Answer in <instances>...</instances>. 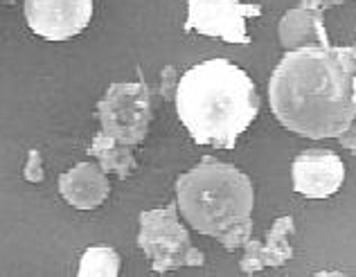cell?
Instances as JSON below:
<instances>
[{
	"instance_id": "19",
	"label": "cell",
	"mask_w": 356,
	"mask_h": 277,
	"mask_svg": "<svg viewBox=\"0 0 356 277\" xmlns=\"http://www.w3.org/2000/svg\"><path fill=\"white\" fill-rule=\"evenodd\" d=\"M312 277H345V275H341V273H327V271H321V273H316V275H312Z\"/></svg>"
},
{
	"instance_id": "13",
	"label": "cell",
	"mask_w": 356,
	"mask_h": 277,
	"mask_svg": "<svg viewBox=\"0 0 356 277\" xmlns=\"http://www.w3.org/2000/svg\"><path fill=\"white\" fill-rule=\"evenodd\" d=\"M120 255L113 246H90L79 260L77 277H120Z\"/></svg>"
},
{
	"instance_id": "21",
	"label": "cell",
	"mask_w": 356,
	"mask_h": 277,
	"mask_svg": "<svg viewBox=\"0 0 356 277\" xmlns=\"http://www.w3.org/2000/svg\"><path fill=\"white\" fill-rule=\"evenodd\" d=\"M354 54H356V45H354Z\"/></svg>"
},
{
	"instance_id": "10",
	"label": "cell",
	"mask_w": 356,
	"mask_h": 277,
	"mask_svg": "<svg viewBox=\"0 0 356 277\" xmlns=\"http://www.w3.org/2000/svg\"><path fill=\"white\" fill-rule=\"evenodd\" d=\"M277 34L282 48L289 52L300 48H332L325 32L323 12L307 5L289 9L277 25Z\"/></svg>"
},
{
	"instance_id": "11",
	"label": "cell",
	"mask_w": 356,
	"mask_h": 277,
	"mask_svg": "<svg viewBox=\"0 0 356 277\" xmlns=\"http://www.w3.org/2000/svg\"><path fill=\"white\" fill-rule=\"evenodd\" d=\"M88 156H97L99 167L106 174H118L120 178H129L136 171L138 162L131 153V146L118 144L113 137L106 135L104 131H99L92 140Z\"/></svg>"
},
{
	"instance_id": "20",
	"label": "cell",
	"mask_w": 356,
	"mask_h": 277,
	"mask_svg": "<svg viewBox=\"0 0 356 277\" xmlns=\"http://www.w3.org/2000/svg\"><path fill=\"white\" fill-rule=\"evenodd\" d=\"M354 101H356V77H354Z\"/></svg>"
},
{
	"instance_id": "16",
	"label": "cell",
	"mask_w": 356,
	"mask_h": 277,
	"mask_svg": "<svg viewBox=\"0 0 356 277\" xmlns=\"http://www.w3.org/2000/svg\"><path fill=\"white\" fill-rule=\"evenodd\" d=\"M174 84H176V72H174V68L167 66L163 70V86H161V95L165 99H174L176 90H178V88H174Z\"/></svg>"
},
{
	"instance_id": "1",
	"label": "cell",
	"mask_w": 356,
	"mask_h": 277,
	"mask_svg": "<svg viewBox=\"0 0 356 277\" xmlns=\"http://www.w3.org/2000/svg\"><path fill=\"white\" fill-rule=\"evenodd\" d=\"M354 48H300L286 52L268 81L277 122L298 135L341 137L356 117Z\"/></svg>"
},
{
	"instance_id": "12",
	"label": "cell",
	"mask_w": 356,
	"mask_h": 277,
	"mask_svg": "<svg viewBox=\"0 0 356 277\" xmlns=\"http://www.w3.org/2000/svg\"><path fill=\"white\" fill-rule=\"evenodd\" d=\"M296 224L291 217H280L275 224L270 226L266 244H264V255H266V266L268 269H280L293 257V248L289 244V237L293 235Z\"/></svg>"
},
{
	"instance_id": "18",
	"label": "cell",
	"mask_w": 356,
	"mask_h": 277,
	"mask_svg": "<svg viewBox=\"0 0 356 277\" xmlns=\"http://www.w3.org/2000/svg\"><path fill=\"white\" fill-rule=\"evenodd\" d=\"M341 3H348V0H302V5L307 7H314V9H327V7H332V5H341Z\"/></svg>"
},
{
	"instance_id": "6",
	"label": "cell",
	"mask_w": 356,
	"mask_h": 277,
	"mask_svg": "<svg viewBox=\"0 0 356 277\" xmlns=\"http://www.w3.org/2000/svg\"><path fill=\"white\" fill-rule=\"evenodd\" d=\"M259 14V5H243L239 0H187L185 32L217 36L228 43H250L246 18Z\"/></svg>"
},
{
	"instance_id": "15",
	"label": "cell",
	"mask_w": 356,
	"mask_h": 277,
	"mask_svg": "<svg viewBox=\"0 0 356 277\" xmlns=\"http://www.w3.org/2000/svg\"><path fill=\"white\" fill-rule=\"evenodd\" d=\"M23 176L27 183H41L43 181V160H41V153L36 149H32L30 153H27Z\"/></svg>"
},
{
	"instance_id": "7",
	"label": "cell",
	"mask_w": 356,
	"mask_h": 277,
	"mask_svg": "<svg viewBox=\"0 0 356 277\" xmlns=\"http://www.w3.org/2000/svg\"><path fill=\"white\" fill-rule=\"evenodd\" d=\"M30 30L48 41H68L81 34L92 18V0H25Z\"/></svg>"
},
{
	"instance_id": "3",
	"label": "cell",
	"mask_w": 356,
	"mask_h": 277,
	"mask_svg": "<svg viewBox=\"0 0 356 277\" xmlns=\"http://www.w3.org/2000/svg\"><path fill=\"white\" fill-rule=\"evenodd\" d=\"M176 205L187 226L199 235L214 237L226 251L250 242L252 194L250 178L235 165L203 158L176 181Z\"/></svg>"
},
{
	"instance_id": "14",
	"label": "cell",
	"mask_w": 356,
	"mask_h": 277,
	"mask_svg": "<svg viewBox=\"0 0 356 277\" xmlns=\"http://www.w3.org/2000/svg\"><path fill=\"white\" fill-rule=\"evenodd\" d=\"M239 269H241L243 275H255L261 269H266L264 244L255 242V239H250V242L243 246V257H241V262H239Z\"/></svg>"
},
{
	"instance_id": "2",
	"label": "cell",
	"mask_w": 356,
	"mask_h": 277,
	"mask_svg": "<svg viewBox=\"0 0 356 277\" xmlns=\"http://www.w3.org/2000/svg\"><path fill=\"white\" fill-rule=\"evenodd\" d=\"M176 88V113L196 144L235 149L237 137L259 113L252 79L228 59L190 68Z\"/></svg>"
},
{
	"instance_id": "17",
	"label": "cell",
	"mask_w": 356,
	"mask_h": 277,
	"mask_svg": "<svg viewBox=\"0 0 356 277\" xmlns=\"http://www.w3.org/2000/svg\"><path fill=\"white\" fill-rule=\"evenodd\" d=\"M341 144L345 146V149H350V151H356V126H350L348 131H345L341 137Z\"/></svg>"
},
{
	"instance_id": "4",
	"label": "cell",
	"mask_w": 356,
	"mask_h": 277,
	"mask_svg": "<svg viewBox=\"0 0 356 277\" xmlns=\"http://www.w3.org/2000/svg\"><path fill=\"white\" fill-rule=\"evenodd\" d=\"M178 205L170 203L165 208L145 210L140 215L138 246L143 248L152 271L165 275L183 266H203L205 255L192 244L190 233L178 219Z\"/></svg>"
},
{
	"instance_id": "5",
	"label": "cell",
	"mask_w": 356,
	"mask_h": 277,
	"mask_svg": "<svg viewBox=\"0 0 356 277\" xmlns=\"http://www.w3.org/2000/svg\"><path fill=\"white\" fill-rule=\"evenodd\" d=\"M102 131L118 144H143L152 122V92L140 84H113L97 104Z\"/></svg>"
},
{
	"instance_id": "9",
	"label": "cell",
	"mask_w": 356,
	"mask_h": 277,
	"mask_svg": "<svg viewBox=\"0 0 356 277\" xmlns=\"http://www.w3.org/2000/svg\"><path fill=\"white\" fill-rule=\"evenodd\" d=\"M59 194L72 208L88 212L99 208L108 199L111 183L99 165L83 160L59 176Z\"/></svg>"
},
{
	"instance_id": "8",
	"label": "cell",
	"mask_w": 356,
	"mask_h": 277,
	"mask_svg": "<svg viewBox=\"0 0 356 277\" xmlns=\"http://www.w3.org/2000/svg\"><path fill=\"white\" fill-rule=\"evenodd\" d=\"M293 190L305 199H330L345 181V165L330 149H307L291 165Z\"/></svg>"
}]
</instances>
